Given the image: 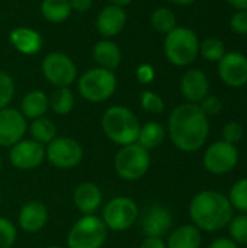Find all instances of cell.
Instances as JSON below:
<instances>
[{"label":"cell","mask_w":247,"mask_h":248,"mask_svg":"<svg viewBox=\"0 0 247 248\" xmlns=\"http://www.w3.org/2000/svg\"><path fill=\"white\" fill-rule=\"evenodd\" d=\"M167 132L173 145L183 153H194L204 147L208 134V116L197 103H182L176 106L167 122Z\"/></svg>","instance_id":"cell-1"},{"label":"cell","mask_w":247,"mask_h":248,"mask_svg":"<svg viewBox=\"0 0 247 248\" xmlns=\"http://www.w3.org/2000/svg\"><path fill=\"white\" fill-rule=\"evenodd\" d=\"M233 211L229 198L217 190H202L189 203V217L194 225L207 232L226 228L234 217Z\"/></svg>","instance_id":"cell-2"},{"label":"cell","mask_w":247,"mask_h":248,"mask_svg":"<svg viewBox=\"0 0 247 248\" xmlns=\"http://www.w3.org/2000/svg\"><path fill=\"white\" fill-rule=\"evenodd\" d=\"M100 126L111 142L124 147L137 142L141 124L130 108L115 105L103 112Z\"/></svg>","instance_id":"cell-3"},{"label":"cell","mask_w":247,"mask_h":248,"mask_svg":"<svg viewBox=\"0 0 247 248\" xmlns=\"http://www.w3.org/2000/svg\"><path fill=\"white\" fill-rule=\"evenodd\" d=\"M165 55L176 67H186L192 64L199 54V39L197 33L185 26H176L166 33Z\"/></svg>","instance_id":"cell-4"},{"label":"cell","mask_w":247,"mask_h":248,"mask_svg":"<svg viewBox=\"0 0 247 248\" xmlns=\"http://www.w3.org/2000/svg\"><path fill=\"white\" fill-rule=\"evenodd\" d=\"M118 80L114 71L106 68H90L77 80L80 96L90 103H102L111 99L116 90Z\"/></svg>","instance_id":"cell-5"},{"label":"cell","mask_w":247,"mask_h":248,"mask_svg":"<svg viewBox=\"0 0 247 248\" xmlns=\"http://www.w3.org/2000/svg\"><path fill=\"white\" fill-rule=\"evenodd\" d=\"M150 164V151H147L137 142L121 147L114 158L115 173L125 182L141 180L147 174Z\"/></svg>","instance_id":"cell-6"},{"label":"cell","mask_w":247,"mask_h":248,"mask_svg":"<svg viewBox=\"0 0 247 248\" xmlns=\"http://www.w3.org/2000/svg\"><path fill=\"white\" fill-rule=\"evenodd\" d=\"M108 231L100 217L82 215L67 234V248H102L108 240Z\"/></svg>","instance_id":"cell-7"},{"label":"cell","mask_w":247,"mask_h":248,"mask_svg":"<svg viewBox=\"0 0 247 248\" xmlns=\"http://www.w3.org/2000/svg\"><path fill=\"white\" fill-rule=\"evenodd\" d=\"M100 218L108 230L122 232L130 230L138 221L140 209L134 199L128 196H115L106 202Z\"/></svg>","instance_id":"cell-8"},{"label":"cell","mask_w":247,"mask_h":248,"mask_svg":"<svg viewBox=\"0 0 247 248\" xmlns=\"http://www.w3.org/2000/svg\"><path fill=\"white\" fill-rule=\"evenodd\" d=\"M83 147L70 137H55L45 145V158L58 170L76 169L83 161Z\"/></svg>","instance_id":"cell-9"},{"label":"cell","mask_w":247,"mask_h":248,"mask_svg":"<svg viewBox=\"0 0 247 248\" xmlns=\"http://www.w3.org/2000/svg\"><path fill=\"white\" fill-rule=\"evenodd\" d=\"M42 74L45 80L58 87H70L77 80V67L74 61L64 52H49L41 64Z\"/></svg>","instance_id":"cell-10"},{"label":"cell","mask_w":247,"mask_h":248,"mask_svg":"<svg viewBox=\"0 0 247 248\" xmlns=\"http://www.w3.org/2000/svg\"><path fill=\"white\" fill-rule=\"evenodd\" d=\"M239 163V150L234 144L224 140L215 141L205 150L202 164L211 174H226L231 171Z\"/></svg>","instance_id":"cell-11"},{"label":"cell","mask_w":247,"mask_h":248,"mask_svg":"<svg viewBox=\"0 0 247 248\" xmlns=\"http://www.w3.org/2000/svg\"><path fill=\"white\" fill-rule=\"evenodd\" d=\"M45 160V145L31 140H20L9 151L10 164L22 171H31L38 169Z\"/></svg>","instance_id":"cell-12"},{"label":"cell","mask_w":247,"mask_h":248,"mask_svg":"<svg viewBox=\"0 0 247 248\" xmlns=\"http://www.w3.org/2000/svg\"><path fill=\"white\" fill-rule=\"evenodd\" d=\"M26 131L28 122L19 109L4 108L0 110V147H13L25 138Z\"/></svg>","instance_id":"cell-13"},{"label":"cell","mask_w":247,"mask_h":248,"mask_svg":"<svg viewBox=\"0 0 247 248\" xmlns=\"http://www.w3.org/2000/svg\"><path fill=\"white\" fill-rule=\"evenodd\" d=\"M172 224H173L172 212L166 206L159 203L146 208L140 219V228L146 237L162 238L169 232Z\"/></svg>","instance_id":"cell-14"},{"label":"cell","mask_w":247,"mask_h":248,"mask_svg":"<svg viewBox=\"0 0 247 248\" xmlns=\"http://www.w3.org/2000/svg\"><path fill=\"white\" fill-rule=\"evenodd\" d=\"M218 76L230 87L247 84V57L240 52H226L218 61Z\"/></svg>","instance_id":"cell-15"},{"label":"cell","mask_w":247,"mask_h":248,"mask_svg":"<svg viewBox=\"0 0 247 248\" xmlns=\"http://www.w3.org/2000/svg\"><path fill=\"white\" fill-rule=\"evenodd\" d=\"M49 212L48 208L39 201H29L26 202L17 215V225L22 231L28 234L39 232L48 222Z\"/></svg>","instance_id":"cell-16"},{"label":"cell","mask_w":247,"mask_h":248,"mask_svg":"<svg viewBox=\"0 0 247 248\" xmlns=\"http://www.w3.org/2000/svg\"><path fill=\"white\" fill-rule=\"evenodd\" d=\"M127 19H128V16H127V12L124 10V7H119L115 4H108L98 15L96 29L103 38L111 39L122 32V29L127 25Z\"/></svg>","instance_id":"cell-17"},{"label":"cell","mask_w":247,"mask_h":248,"mask_svg":"<svg viewBox=\"0 0 247 248\" xmlns=\"http://www.w3.org/2000/svg\"><path fill=\"white\" fill-rule=\"evenodd\" d=\"M181 92L189 103H201L210 92L208 77L201 70H188L181 78Z\"/></svg>","instance_id":"cell-18"},{"label":"cell","mask_w":247,"mask_h":248,"mask_svg":"<svg viewBox=\"0 0 247 248\" xmlns=\"http://www.w3.org/2000/svg\"><path fill=\"white\" fill-rule=\"evenodd\" d=\"M9 41L12 46L23 55H35L44 45L41 33L28 26H17L12 29L9 33Z\"/></svg>","instance_id":"cell-19"},{"label":"cell","mask_w":247,"mask_h":248,"mask_svg":"<svg viewBox=\"0 0 247 248\" xmlns=\"http://www.w3.org/2000/svg\"><path fill=\"white\" fill-rule=\"evenodd\" d=\"M73 202L82 215H95L102 205V192L92 182L80 183L73 192Z\"/></svg>","instance_id":"cell-20"},{"label":"cell","mask_w":247,"mask_h":248,"mask_svg":"<svg viewBox=\"0 0 247 248\" xmlns=\"http://www.w3.org/2000/svg\"><path fill=\"white\" fill-rule=\"evenodd\" d=\"M93 60L100 68H106L114 71L119 67L122 61L121 48L111 39H102L93 46Z\"/></svg>","instance_id":"cell-21"},{"label":"cell","mask_w":247,"mask_h":248,"mask_svg":"<svg viewBox=\"0 0 247 248\" xmlns=\"http://www.w3.org/2000/svg\"><path fill=\"white\" fill-rule=\"evenodd\" d=\"M49 109V99L45 92L42 90H31L26 93L20 102V113L26 119H36L45 116L47 110Z\"/></svg>","instance_id":"cell-22"},{"label":"cell","mask_w":247,"mask_h":248,"mask_svg":"<svg viewBox=\"0 0 247 248\" xmlns=\"http://www.w3.org/2000/svg\"><path fill=\"white\" fill-rule=\"evenodd\" d=\"M202 244L201 230L192 225H181L167 237V248H199Z\"/></svg>","instance_id":"cell-23"},{"label":"cell","mask_w":247,"mask_h":248,"mask_svg":"<svg viewBox=\"0 0 247 248\" xmlns=\"http://www.w3.org/2000/svg\"><path fill=\"white\" fill-rule=\"evenodd\" d=\"M41 15L49 23H63L71 15L70 0H42L41 1Z\"/></svg>","instance_id":"cell-24"},{"label":"cell","mask_w":247,"mask_h":248,"mask_svg":"<svg viewBox=\"0 0 247 248\" xmlns=\"http://www.w3.org/2000/svg\"><path fill=\"white\" fill-rule=\"evenodd\" d=\"M165 137H166V131L162 124L147 122V124L141 125V128H140L137 144H140L143 148L150 151V150H154L159 145H162V142L165 141Z\"/></svg>","instance_id":"cell-25"},{"label":"cell","mask_w":247,"mask_h":248,"mask_svg":"<svg viewBox=\"0 0 247 248\" xmlns=\"http://www.w3.org/2000/svg\"><path fill=\"white\" fill-rule=\"evenodd\" d=\"M28 128H29L31 138L33 141L42 144V145L49 144L57 137V126L47 116H41V118L33 119Z\"/></svg>","instance_id":"cell-26"},{"label":"cell","mask_w":247,"mask_h":248,"mask_svg":"<svg viewBox=\"0 0 247 248\" xmlns=\"http://www.w3.org/2000/svg\"><path fill=\"white\" fill-rule=\"evenodd\" d=\"M48 99H49V109L55 115H60V116L68 115L73 110L74 102H76L74 93L71 92L70 87H58V89H55Z\"/></svg>","instance_id":"cell-27"},{"label":"cell","mask_w":247,"mask_h":248,"mask_svg":"<svg viewBox=\"0 0 247 248\" xmlns=\"http://www.w3.org/2000/svg\"><path fill=\"white\" fill-rule=\"evenodd\" d=\"M151 26L160 33H169L176 28V15L167 7H157L150 17Z\"/></svg>","instance_id":"cell-28"},{"label":"cell","mask_w":247,"mask_h":248,"mask_svg":"<svg viewBox=\"0 0 247 248\" xmlns=\"http://www.w3.org/2000/svg\"><path fill=\"white\" fill-rule=\"evenodd\" d=\"M199 54L211 62H218L224 54H226V46L220 38L215 36H208L202 42H199Z\"/></svg>","instance_id":"cell-29"},{"label":"cell","mask_w":247,"mask_h":248,"mask_svg":"<svg viewBox=\"0 0 247 248\" xmlns=\"http://www.w3.org/2000/svg\"><path fill=\"white\" fill-rule=\"evenodd\" d=\"M229 201L233 206V209L247 214V177L237 180L233 187L230 189Z\"/></svg>","instance_id":"cell-30"},{"label":"cell","mask_w":247,"mask_h":248,"mask_svg":"<svg viewBox=\"0 0 247 248\" xmlns=\"http://www.w3.org/2000/svg\"><path fill=\"white\" fill-rule=\"evenodd\" d=\"M229 232L231 237L230 240L236 244L247 246V214H240L231 218L229 222Z\"/></svg>","instance_id":"cell-31"},{"label":"cell","mask_w":247,"mask_h":248,"mask_svg":"<svg viewBox=\"0 0 247 248\" xmlns=\"http://www.w3.org/2000/svg\"><path fill=\"white\" fill-rule=\"evenodd\" d=\"M140 103H141V108L148 113L160 115L165 112V100L162 99L160 94L151 90H144L140 94Z\"/></svg>","instance_id":"cell-32"},{"label":"cell","mask_w":247,"mask_h":248,"mask_svg":"<svg viewBox=\"0 0 247 248\" xmlns=\"http://www.w3.org/2000/svg\"><path fill=\"white\" fill-rule=\"evenodd\" d=\"M15 96V81L12 76L0 70V110L9 108Z\"/></svg>","instance_id":"cell-33"},{"label":"cell","mask_w":247,"mask_h":248,"mask_svg":"<svg viewBox=\"0 0 247 248\" xmlns=\"http://www.w3.org/2000/svg\"><path fill=\"white\" fill-rule=\"evenodd\" d=\"M17 230L13 222L4 217H0V248H12L16 243Z\"/></svg>","instance_id":"cell-34"},{"label":"cell","mask_w":247,"mask_h":248,"mask_svg":"<svg viewBox=\"0 0 247 248\" xmlns=\"http://www.w3.org/2000/svg\"><path fill=\"white\" fill-rule=\"evenodd\" d=\"M223 140L234 145L239 144L243 140V126L236 121L227 122L223 128Z\"/></svg>","instance_id":"cell-35"},{"label":"cell","mask_w":247,"mask_h":248,"mask_svg":"<svg viewBox=\"0 0 247 248\" xmlns=\"http://www.w3.org/2000/svg\"><path fill=\"white\" fill-rule=\"evenodd\" d=\"M201 110L207 115V116H215L223 110V102L220 97L217 96H207L201 103H198Z\"/></svg>","instance_id":"cell-36"},{"label":"cell","mask_w":247,"mask_h":248,"mask_svg":"<svg viewBox=\"0 0 247 248\" xmlns=\"http://www.w3.org/2000/svg\"><path fill=\"white\" fill-rule=\"evenodd\" d=\"M230 28L234 33L247 35V10H237L231 16Z\"/></svg>","instance_id":"cell-37"},{"label":"cell","mask_w":247,"mask_h":248,"mask_svg":"<svg viewBox=\"0 0 247 248\" xmlns=\"http://www.w3.org/2000/svg\"><path fill=\"white\" fill-rule=\"evenodd\" d=\"M154 76H156V71L153 68V65L150 64H140L137 67V71H135V77L137 80L141 83V84H148L154 80Z\"/></svg>","instance_id":"cell-38"},{"label":"cell","mask_w":247,"mask_h":248,"mask_svg":"<svg viewBox=\"0 0 247 248\" xmlns=\"http://www.w3.org/2000/svg\"><path fill=\"white\" fill-rule=\"evenodd\" d=\"M71 10L79 12V13H86L92 9L93 0H70Z\"/></svg>","instance_id":"cell-39"},{"label":"cell","mask_w":247,"mask_h":248,"mask_svg":"<svg viewBox=\"0 0 247 248\" xmlns=\"http://www.w3.org/2000/svg\"><path fill=\"white\" fill-rule=\"evenodd\" d=\"M138 248H167L166 243L163 241V238H157V237H146L144 241L140 244Z\"/></svg>","instance_id":"cell-40"},{"label":"cell","mask_w":247,"mask_h":248,"mask_svg":"<svg viewBox=\"0 0 247 248\" xmlns=\"http://www.w3.org/2000/svg\"><path fill=\"white\" fill-rule=\"evenodd\" d=\"M208 248H239V246L230 238H217L210 244Z\"/></svg>","instance_id":"cell-41"},{"label":"cell","mask_w":247,"mask_h":248,"mask_svg":"<svg viewBox=\"0 0 247 248\" xmlns=\"http://www.w3.org/2000/svg\"><path fill=\"white\" fill-rule=\"evenodd\" d=\"M227 3L236 10H247V0H227Z\"/></svg>","instance_id":"cell-42"},{"label":"cell","mask_w":247,"mask_h":248,"mask_svg":"<svg viewBox=\"0 0 247 248\" xmlns=\"http://www.w3.org/2000/svg\"><path fill=\"white\" fill-rule=\"evenodd\" d=\"M109 4H115V6H119V7H125L128 6L132 0H108Z\"/></svg>","instance_id":"cell-43"},{"label":"cell","mask_w":247,"mask_h":248,"mask_svg":"<svg viewBox=\"0 0 247 248\" xmlns=\"http://www.w3.org/2000/svg\"><path fill=\"white\" fill-rule=\"evenodd\" d=\"M170 1L175 4H179V6H188V4H192L195 0H170Z\"/></svg>","instance_id":"cell-44"},{"label":"cell","mask_w":247,"mask_h":248,"mask_svg":"<svg viewBox=\"0 0 247 248\" xmlns=\"http://www.w3.org/2000/svg\"><path fill=\"white\" fill-rule=\"evenodd\" d=\"M1 169H3V161H1V157H0V173H1Z\"/></svg>","instance_id":"cell-45"},{"label":"cell","mask_w":247,"mask_h":248,"mask_svg":"<svg viewBox=\"0 0 247 248\" xmlns=\"http://www.w3.org/2000/svg\"><path fill=\"white\" fill-rule=\"evenodd\" d=\"M47 248H63V247H60V246H48Z\"/></svg>","instance_id":"cell-46"},{"label":"cell","mask_w":247,"mask_h":248,"mask_svg":"<svg viewBox=\"0 0 247 248\" xmlns=\"http://www.w3.org/2000/svg\"><path fill=\"white\" fill-rule=\"evenodd\" d=\"M1 201H3V198H1V193H0V206H1Z\"/></svg>","instance_id":"cell-47"}]
</instances>
